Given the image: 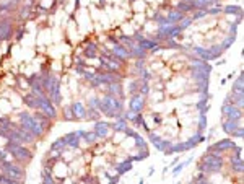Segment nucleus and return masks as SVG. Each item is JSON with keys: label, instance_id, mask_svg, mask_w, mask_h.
I'll return each mask as SVG.
<instances>
[{"label": "nucleus", "instance_id": "f257e3e1", "mask_svg": "<svg viewBox=\"0 0 244 184\" xmlns=\"http://www.w3.org/2000/svg\"><path fill=\"white\" fill-rule=\"evenodd\" d=\"M94 132H96L98 138H106L111 135V129H109L108 124H104V122H98L96 126H94Z\"/></svg>", "mask_w": 244, "mask_h": 184}, {"label": "nucleus", "instance_id": "f03ea898", "mask_svg": "<svg viewBox=\"0 0 244 184\" xmlns=\"http://www.w3.org/2000/svg\"><path fill=\"white\" fill-rule=\"evenodd\" d=\"M72 111H73V116L78 117V119H85V117H86V108H85L81 103H73Z\"/></svg>", "mask_w": 244, "mask_h": 184}, {"label": "nucleus", "instance_id": "7ed1b4c3", "mask_svg": "<svg viewBox=\"0 0 244 184\" xmlns=\"http://www.w3.org/2000/svg\"><path fill=\"white\" fill-rule=\"evenodd\" d=\"M54 174H56L57 178H65L67 174H68V166L62 161L56 163V165H54Z\"/></svg>", "mask_w": 244, "mask_h": 184}, {"label": "nucleus", "instance_id": "20e7f679", "mask_svg": "<svg viewBox=\"0 0 244 184\" xmlns=\"http://www.w3.org/2000/svg\"><path fill=\"white\" fill-rule=\"evenodd\" d=\"M112 52H114V56H116V57H119V59H126L127 54H129V51L124 49L122 46H117V44H116V46H114V51H112Z\"/></svg>", "mask_w": 244, "mask_h": 184}, {"label": "nucleus", "instance_id": "39448f33", "mask_svg": "<svg viewBox=\"0 0 244 184\" xmlns=\"http://www.w3.org/2000/svg\"><path fill=\"white\" fill-rule=\"evenodd\" d=\"M63 116H67V119L68 121H72L73 117V111H72V106H67V108H63Z\"/></svg>", "mask_w": 244, "mask_h": 184}, {"label": "nucleus", "instance_id": "423d86ee", "mask_svg": "<svg viewBox=\"0 0 244 184\" xmlns=\"http://www.w3.org/2000/svg\"><path fill=\"white\" fill-rule=\"evenodd\" d=\"M0 104H2V111H4V113H8V111H10V103H8L7 99H2V101H0Z\"/></svg>", "mask_w": 244, "mask_h": 184}, {"label": "nucleus", "instance_id": "0eeeda50", "mask_svg": "<svg viewBox=\"0 0 244 184\" xmlns=\"http://www.w3.org/2000/svg\"><path fill=\"white\" fill-rule=\"evenodd\" d=\"M5 81H7V85H15V83H16L15 77H13V75H10V73H8L7 77H5Z\"/></svg>", "mask_w": 244, "mask_h": 184}, {"label": "nucleus", "instance_id": "6e6552de", "mask_svg": "<svg viewBox=\"0 0 244 184\" xmlns=\"http://www.w3.org/2000/svg\"><path fill=\"white\" fill-rule=\"evenodd\" d=\"M124 137H126V134H121V132L117 134V132H116V134H114V138H112V140H114V143H117V142H121Z\"/></svg>", "mask_w": 244, "mask_h": 184}, {"label": "nucleus", "instance_id": "1a4fd4ad", "mask_svg": "<svg viewBox=\"0 0 244 184\" xmlns=\"http://www.w3.org/2000/svg\"><path fill=\"white\" fill-rule=\"evenodd\" d=\"M52 4H54V0H42V2H41V7H42V8H49Z\"/></svg>", "mask_w": 244, "mask_h": 184}, {"label": "nucleus", "instance_id": "9d476101", "mask_svg": "<svg viewBox=\"0 0 244 184\" xmlns=\"http://www.w3.org/2000/svg\"><path fill=\"white\" fill-rule=\"evenodd\" d=\"M72 64V59L70 57H63V65H70Z\"/></svg>", "mask_w": 244, "mask_h": 184}]
</instances>
